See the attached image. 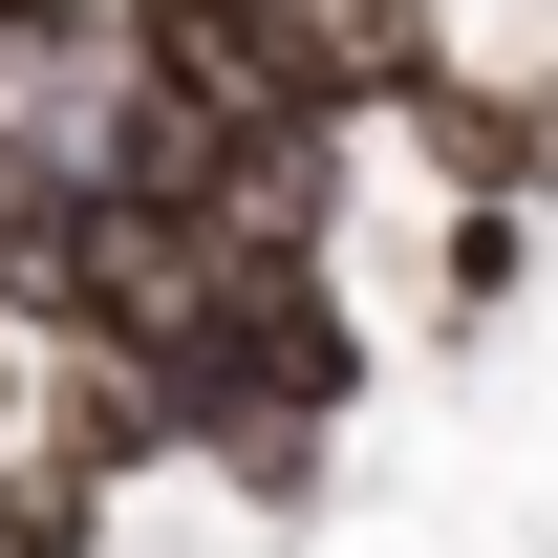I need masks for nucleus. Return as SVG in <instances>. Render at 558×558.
I'll return each mask as SVG.
<instances>
[{
	"mask_svg": "<svg viewBox=\"0 0 558 558\" xmlns=\"http://www.w3.org/2000/svg\"><path fill=\"white\" fill-rule=\"evenodd\" d=\"M0 558H108V494H65L44 451H22V473H0Z\"/></svg>",
	"mask_w": 558,
	"mask_h": 558,
	"instance_id": "obj_1",
	"label": "nucleus"
}]
</instances>
